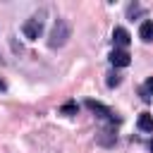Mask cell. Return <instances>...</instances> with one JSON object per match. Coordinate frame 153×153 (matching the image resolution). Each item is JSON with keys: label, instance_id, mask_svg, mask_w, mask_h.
<instances>
[{"label": "cell", "instance_id": "30bf717a", "mask_svg": "<svg viewBox=\"0 0 153 153\" xmlns=\"http://www.w3.org/2000/svg\"><path fill=\"white\" fill-rule=\"evenodd\" d=\"M120 81H122V79H120L117 74H108V86H110V88H112V86H117Z\"/></svg>", "mask_w": 153, "mask_h": 153}, {"label": "cell", "instance_id": "8992f818", "mask_svg": "<svg viewBox=\"0 0 153 153\" xmlns=\"http://www.w3.org/2000/svg\"><path fill=\"white\" fill-rule=\"evenodd\" d=\"M136 127H139L141 131H151V134H153V115L141 112V115H139V120H136Z\"/></svg>", "mask_w": 153, "mask_h": 153}, {"label": "cell", "instance_id": "ba28073f", "mask_svg": "<svg viewBox=\"0 0 153 153\" xmlns=\"http://www.w3.org/2000/svg\"><path fill=\"white\" fill-rule=\"evenodd\" d=\"M60 112H65V115H74V112H76V105H74V103H65V105L60 108Z\"/></svg>", "mask_w": 153, "mask_h": 153}, {"label": "cell", "instance_id": "7c38bea8", "mask_svg": "<svg viewBox=\"0 0 153 153\" xmlns=\"http://www.w3.org/2000/svg\"><path fill=\"white\" fill-rule=\"evenodd\" d=\"M2 88H5V84H2V81H0V91H2Z\"/></svg>", "mask_w": 153, "mask_h": 153}, {"label": "cell", "instance_id": "4fadbf2b", "mask_svg": "<svg viewBox=\"0 0 153 153\" xmlns=\"http://www.w3.org/2000/svg\"><path fill=\"white\" fill-rule=\"evenodd\" d=\"M151 151H153V141H151Z\"/></svg>", "mask_w": 153, "mask_h": 153}, {"label": "cell", "instance_id": "9c48e42d", "mask_svg": "<svg viewBox=\"0 0 153 153\" xmlns=\"http://www.w3.org/2000/svg\"><path fill=\"white\" fill-rule=\"evenodd\" d=\"M141 12H143V10H141L139 5H129V7H127V14H129V17H136V14H141Z\"/></svg>", "mask_w": 153, "mask_h": 153}, {"label": "cell", "instance_id": "277c9868", "mask_svg": "<svg viewBox=\"0 0 153 153\" xmlns=\"http://www.w3.org/2000/svg\"><path fill=\"white\" fill-rule=\"evenodd\" d=\"M110 62H112V67H127V65L131 62V57H129V53H127V50L115 48V50L110 53Z\"/></svg>", "mask_w": 153, "mask_h": 153}, {"label": "cell", "instance_id": "3957f363", "mask_svg": "<svg viewBox=\"0 0 153 153\" xmlns=\"http://www.w3.org/2000/svg\"><path fill=\"white\" fill-rule=\"evenodd\" d=\"M86 108L91 110V112H96L98 117H105V120H115V112L108 108V105H103V103H98V100H86Z\"/></svg>", "mask_w": 153, "mask_h": 153}, {"label": "cell", "instance_id": "5b68a950", "mask_svg": "<svg viewBox=\"0 0 153 153\" xmlns=\"http://www.w3.org/2000/svg\"><path fill=\"white\" fill-rule=\"evenodd\" d=\"M112 41H115V45H120L122 50L129 45V41H131V36H129V31L124 29V26H117L115 31H112Z\"/></svg>", "mask_w": 153, "mask_h": 153}, {"label": "cell", "instance_id": "52a82bcc", "mask_svg": "<svg viewBox=\"0 0 153 153\" xmlns=\"http://www.w3.org/2000/svg\"><path fill=\"white\" fill-rule=\"evenodd\" d=\"M139 38L146 43H153V22H141L139 26Z\"/></svg>", "mask_w": 153, "mask_h": 153}, {"label": "cell", "instance_id": "8fae6325", "mask_svg": "<svg viewBox=\"0 0 153 153\" xmlns=\"http://www.w3.org/2000/svg\"><path fill=\"white\" fill-rule=\"evenodd\" d=\"M143 93H153V76L146 81V86H143Z\"/></svg>", "mask_w": 153, "mask_h": 153}, {"label": "cell", "instance_id": "6da1fadb", "mask_svg": "<svg viewBox=\"0 0 153 153\" xmlns=\"http://www.w3.org/2000/svg\"><path fill=\"white\" fill-rule=\"evenodd\" d=\"M69 36H72V26H69V22L67 19H57L55 22V26H53V31H50V36H48V45L50 48H62L67 41H69Z\"/></svg>", "mask_w": 153, "mask_h": 153}, {"label": "cell", "instance_id": "7a4b0ae2", "mask_svg": "<svg viewBox=\"0 0 153 153\" xmlns=\"http://www.w3.org/2000/svg\"><path fill=\"white\" fill-rule=\"evenodd\" d=\"M22 33L29 38V41H36L41 33H43V19L41 17H29L22 26Z\"/></svg>", "mask_w": 153, "mask_h": 153}]
</instances>
